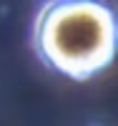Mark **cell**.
<instances>
[{
    "mask_svg": "<svg viewBox=\"0 0 118 126\" xmlns=\"http://www.w3.org/2000/svg\"><path fill=\"white\" fill-rule=\"evenodd\" d=\"M33 48L53 73L91 81L118 58V10L108 0H45L33 20Z\"/></svg>",
    "mask_w": 118,
    "mask_h": 126,
    "instance_id": "obj_1",
    "label": "cell"
}]
</instances>
